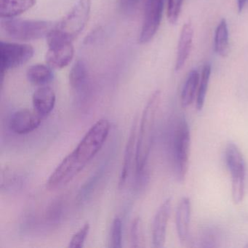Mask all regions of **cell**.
Masks as SVG:
<instances>
[{"mask_svg":"<svg viewBox=\"0 0 248 248\" xmlns=\"http://www.w3.org/2000/svg\"><path fill=\"white\" fill-rule=\"evenodd\" d=\"M110 123L101 119L91 127L75 150L69 154L51 174L47 186L56 188L70 182L101 150L110 130Z\"/></svg>","mask_w":248,"mask_h":248,"instance_id":"cell-1","label":"cell"},{"mask_svg":"<svg viewBox=\"0 0 248 248\" xmlns=\"http://www.w3.org/2000/svg\"><path fill=\"white\" fill-rule=\"evenodd\" d=\"M161 101V92L155 91L149 98L140 121V130L136 143V163L138 175L144 170L147 163L155 135L156 114Z\"/></svg>","mask_w":248,"mask_h":248,"instance_id":"cell-2","label":"cell"},{"mask_svg":"<svg viewBox=\"0 0 248 248\" xmlns=\"http://www.w3.org/2000/svg\"><path fill=\"white\" fill-rule=\"evenodd\" d=\"M190 143L191 135L188 122L184 116H181L174 124L170 138L171 156L174 172L181 182L185 180L188 172Z\"/></svg>","mask_w":248,"mask_h":248,"instance_id":"cell-3","label":"cell"},{"mask_svg":"<svg viewBox=\"0 0 248 248\" xmlns=\"http://www.w3.org/2000/svg\"><path fill=\"white\" fill-rule=\"evenodd\" d=\"M56 24L45 20L2 18L1 29L6 35L14 40L31 41L47 38Z\"/></svg>","mask_w":248,"mask_h":248,"instance_id":"cell-4","label":"cell"},{"mask_svg":"<svg viewBox=\"0 0 248 248\" xmlns=\"http://www.w3.org/2000/svg\"><path fill=\"white\" fill-rule=\"evenodd\" d=\"M91 0H78L69 13L56 24L52 34L72 42L79 35L89 19Z\"/></svg>","mask_w":248,"mask_h":248,"instance_id":"cell-5","label":"cell"},{"mask_svg":"<svg viewBox=\"0 0 248 248\" xmlns=\"http://www.w3.org/2000/svg\"><path fill=\"white\" fill-rule=\"evenodd\" d=\"M225 160L232 178V197L235 204L243 200L246 186V163L240 149L229 143L225 150Z\"/></svg>","mask_w":248,"mask_h":248,"instance_id":"cell-6","label":"cell"},{"mask_svg":"<svg viewBox=\"0 0 248 248\" xmlns=\"http://www.w3.org/2000/svg\"><path fill=\"white\" fill-rule=\"evenodd\" d=\"M34 54V48L30 45L23 43H0V64L1 77L9 69L19 67L29 62Z\"/></svg>","mask_w":248,"mask_h":248,"instance_id":"cell-7","label":"cell"},{"mask_svg":"<svg viewBox=\"0 0 248 248\" xmlns=\"http://www.w3.org/2000/svg\"><path fill=\"white\" fill-rule=\"evenodd\" d=\"M47 49L46 56L47 65L53 69H62L72 62L75 55L72 42L63 40L50 33L47 38Z\"/></svg>","mask_w":248,"mask_h":248,"instance_id":"cell-8","label":"cell"},{"mask_svg":"<svg viewBox=\"0 0 248 248\" xmlns=\"http://www.w3.org/2000/svg\"><path fill=\"white\" fill-rule=\"evenodd\" d=\"M165 0H146L144 17L141 27L139 43H149L157 32L162 21Z\"/></svg>","mask_w":248,"mask_h":248,"instance_id":"cell-9","label":"cell"},{"mask_svg":"<svg viewBox=\"0 0 248 248\" xmlns=\"http://www.w3.org/2000/svg\"><path fill=\"white\" fill-rule=\"evenodd\" d=\"M42 116L37 111L23 109L13 114L9 122L11 131L18 135L31 133L41 124Z\"/></svg>","mask_w":248,"mask_h":248,"instance_id":"cell-10","label":"cell"},{"mask_svg":"<svg viewBox=\"0 0 248 248\" xmlns=\"http://www.w3.org/2000/svg\"><path fill=\"white\" fill-rule=\"evenodd\" d=\"M170 210L171 198H168L161 204L155 215L152 226V242L155 248L165 246Z\"/></svg>","mask_w":248,"mask_h":248,"instance_id":"cell-11","label":"cell"},{"mask_svg":"<svg viewBox=\"0 0 248 248\" xmlns=\"http://www.w3.org/2000/svg\"><path fill=\"white\" fill-rule=\"evenodd\" d=\"M193 37H194V28H193L191 21H188L183 26L181 34H180L178 48H177L175 70H181L185 65L192 47Z\"/></svg>","mask_w":248,"mask_h":248,"instance_id":"cell-12","label":"cell"},{"mask_svg":"<svg viewBox=\"0 0 248 248\" xmlns=\"http://www.w3.org/2000/svg\"><path fill=\"white\" fill-rule=\"evenodd\" d=\"M56 94L50 87L41 86L34 92L32 102L34 110L43 117L50 114L56 104Z\"/></svg>","mask_w":248,"mask_h":248,"instance_id":"cell-13","label":"cell"},{"mask_svg":"<svg viewBox=\"0 0 248 248\" xmlns=\"http://www.w3.org/2000/svg\"><path fill=\"white\" fill-rule=\"evenodd\" d=\"M191 211V200L188 197H184L178 204L175 217L177 233L181 243H184L188 239Z\"/></svg>","mask_w":248,"mask_h":248,"instance_id":"cell-14","label":"cell"},{"mask_svg":"<svg viewBox=\"0 0 248 248\" xmlns=\"http://www.w3.org/2000/svg\"><path fill=\"white\" fill-rule=\"evenodd\" d=\"M37 0H0L1 18H13L32 8Z\"/></svg>","mask_w":248,"mask_h":248,"instance_id":"cell-15","label":"cell"},{"mask_svg":"<svg viewBox=\"0 0 248 248\" xmlns=\"http://www.w3.org/2000/svg\"><path fill=\"white\" fill-rule=\"evenodd\" d=\"M136 130H137V120H135L133 127L130 130V136L126 145L124 151V158H123V165L122 168L121 175L120 178V186H123L127 181V177L131 168L132 160L134 155L135 145L137 143L136 139Z\"/></svg>","mask_w":248,"mask_h":248,"instance_id":"cell-16","label":"cell"},{"mask_svg":"<svg viewBox=\"0 0 248 248\" xmlns=\"http://www.w3.org/2000/svg\"><path fill=\"white\" fill-rule=\"evenodd\" d=\"M27 78L33 85L44 86L53 80L54 73L48 65L35 64L29 68Z\"/></svg>","mask_w":248,"mask_h":248,"instance_id":"cell-17","label":"cell"},{"mask_svg":"<svg viewBox=\"0 0 248 248\" xmlns=\"http://www.w3.org/2000/svg\"><path fill=\"white\" fill-rule=\"evenodd\" d=\"M200 75L196 70H191L187 77L181 92V104L184 108L189 107L195 99L196 94L198 91Z\"/></svg>","mask_w":248,"mask_h":248,"instance_id":"cell-18","label":"cell"},{"mask_svg":"<svg viewBox=\"0 0 248 248\" xmlns=\"http://www.w3.org/2000/svg\"><path fill=\"white\" fill-rule=\"evenodd\" d=\"M214 49L216 53L223 58L229 53V29L226 19L223 18L217 25L215 32Z\"/></svg>","mask_w":248,"mask_h":248,"instance_id":"cell-19","label":"cell"},{"mask_svg":"<svg viewBox=\"0 0 248 248\" xmlns=\"http://www.w3.org/2000/svg\"><path fill=\"white\" fill-rule=\"evenodd\" d=\"M88 72L83 60H78L69 73V83L75 91H81L88 82Z\"/></svg>","mask_w":248,"mask_h":248,"instance_id":"cell-20","label":"cell"},{"mask_svg":"<svg viewBox=\"0 0 248 248\" xmlns=\"http://www.w3.org/2000/svg\"><path fill=\"white\" fill-rule=\"evenodd\" d=\"M210 75H211V66L207 63L203 67L202 72L200 76L198 91H197L196 107L198 111H201L204 107L207 89H208L209 82H210Z\"/></svg>","mask_w":248,"mask_h":248,"instance_id":"cell-21","label":"cell"},{"mask_svg":"<svg viewBox=\"0 0 248 248\" xmlns=\"http://www.w3.org/2000/svg\"><path fill=\"white\" fill-rule=\"evenodd\" d=\"M130 238L133 248H141L144 246V236H143V226L141 220L139 217L135 219L132 223L130 231Z\"/></svg>","mask_w":248,"mask_h":248,"instance_id":"cell-22","label":"cell"},{"mask_svg":"<svg viewBox=\"0 0 248 248\" xmlns=\"http://www.w3.org/2000/svg\"><path fill=\"white\" fill-rule=\"evenodd\" d=\"M122 233H123V223L119 217H116L113 221L111 229V239L110 247L112 248H122Z\"/></svg>","mask_w":248,"mask_h":248,"instance_id":"cell-23","label":"cell"},{"mask_svg":"<svg viewBox=\"0 0 248 248\" xmlns=\"http://www.w3.org/2000/svg\"><path fill=\"white\" fill-rule=\"evenodd\" d=\"M184 0H168L167 16L171 24H176L181 14Z\"/></svg>","mask_w":248,"mask_h":248,"instance_id":"cell-24","label":"cell"},{"mask_svg":"<svg viewBox=\"0 0 248 248\" xmlns=\"http://www.w3.org/2000/svg\"><path fill=\"white\" fill-rule=\"evenodd\" d=\"M90 231L89 223H86L73 236L69 242V248H82L84 246Z\"/></svg>","mask_w":248,"mask_h":248,"instance_id":"cell-25","label":"cell"},{"mask_svg":"<svg viewBox=\"0 0 248 248\" xmlns=\"http://www.w3.org/2000/svg\"><path fill=\"white\" fill-rule=\"evenodd\" d=\"M139 0H120V5L124 11H130L136 6Z\"/></svg>","mask_w":248,"mask_h":248,"instance_id":"cell-26","label":"cell"},{"mask_svg":"<svg viewBox=\"0 0 248 248\" xmlns=\"http://www.w3.org/2000/svg\"><path fill=\"white\" fill-rule=\"evenodd\" d=\"M248 1V0H237L238 11H239V13L243 11Z\"/></svg>","mask_w":248,"mask_h":248,"instance_id":"cell-27","label":"cell"}]
</instances>
